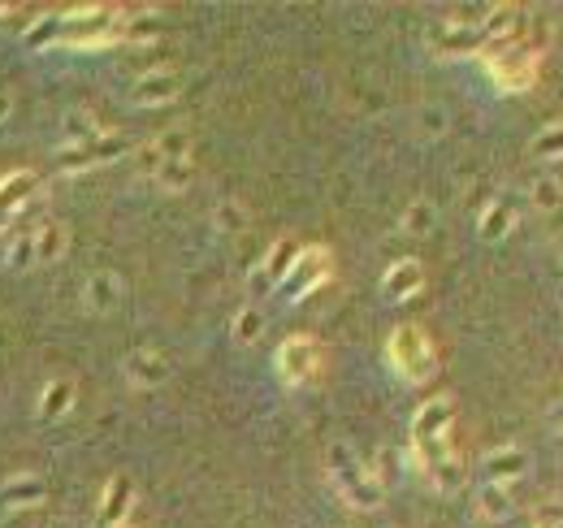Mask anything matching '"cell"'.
Instances as JSON below:
<instances>
[{
  "mask_svg": "<svg viewBox=\"0 0 563 528\" xmlns=\"http://www.w3.org/2000/svg\"><path fill=\"white\" fill-rule=\"evenodd\" d=\"M451 420H455V403L442 394V399L421 403V412L412 416V451L408 459L416 464L421 477H429V468L451 459Z\"/></svg>",
  "mask_w": 563,
  "mask_h": 528,
  "instance_id": "1",
  "label": "cell"
},
{
  "mask_svg": "<svg viewBox=\"0 0 563 528\" xmlns=\"http://www.w3.org/2000/svg\"><path fill=\"white\" fill-rule=\"evenodd\" d=\"M386 355H390V364H395V373L403 381H412V386H425V381L438 373V351L421 325H399L386 342Z\"/></svg>",
  "mask_w": 563,
  "mask_h": 528,
  "instance_id": "2",
  "label": "cell"
},
{
  "mask_svg": "<svg viewBox=\"0 0 563 528\" xmlns=\"http://www.w3.org/2000/svg\"><path fill=\"white\" fill-rule=\"evenodd\" d=\"M481 65H486V74L494 78L499 91H529L538 83L542 57L525 44H490L481 52Z\"/></svg>",
  "mask_w": 563,
  "mask_h": 528,
  "instance_id": "3",
  "label": "cell"
},
{
  "mask_svg": "<svg viewBox=\"0 0 563 528\" xmlns=\"http://www.w3.org/2000/svg\"><path fill=\"white\" fill-rule=\"evenodd\" d=\"M330 477H334V485H338V494H343L347 507L373 511L377 503H382V481H377L373 472L347 451V446H330Z\"/></svg>",
  "mask_w": 563,
  "mask_h": 528,
  "instance_id": "4",
  "label": "cell"
},
{
  "mask_svg": "<svg viewBox=\"0 0 563 528\" xmlns=\"http://www.w3.org/2000/svg\"><path fill=\"white\" fill-rule=\"evenodd\" d=\"M278 377L286 381V386H308V381H317L321 373V347H317V338H308V334H295V338H286L282 347H278Z\"/></svg>",
  "mask_w": 563,
  "mask_h": 528,
  "instance_id": "5",
  "label": "cell"
},
{
  "mask_svg": "<svg viewBox=\"0 0 563 528\" xmlns=\"http://www.w3.org/2000/svg\"><path fill=\"white\" fill-rule=\"evenodd\" d=\"M122 152H126L122 135H100L91 143H78V148H61L57 156H52V169H57V174H87V169H100V165L117 161Z\"/></svg>",
  "mask_w": 563,
  "mask_h": 528,
  "instance_id": "6",
  "label": "cell"
},
{
  "mask_svg": "<svg viewBox=\"0 0 563 528\" xmlns=\"http://www.w3.org/2000/svg\"><path fill=\"white\" fill-rule=\"evenodd\" d=\"M330 273H334L330 252H325V247H304V252H299V260L291 264V273L282 277V295H286V299H304V295H312L317 286L330 282Z\"/></svg>",
  "mask_w": 563,
  "mask_h": 528,
  "instance_id": "7",
  "label": "cell"
},
{
  "mask_svg": "<svg viewBox=\"0 0 563 528\" xmlns=\"http://www.w3.org/2000/svg\"><path fill=\"white\" fill-rule=\"evenodd\" d=\"M429 48H434V57H481V52L490 48V39L473 31V26H451L442 22L434 35H429Z\"/></svg>",
  "mask_w": 563,
  "mask_h": 528,
  "instance_id": "8",
  "label": "cell"
},
{
  "mask_svg": "<svg viewBox=\"0 0 563 528\" xmlns=\"http://www.w3.org/2000/svg\"><path fill=\"white\" fill-rule=\"evenodd\" d=\"M182 91V78L174 70H148L135 78V87H130V104H139V109H156V104H169L178 100Z\"/></svg>",
  "mask_w": 563,
  "mask_h": 528,
  "instance_id": "9",
  "label": "cell"
},
{
  "mask_svg": "<svg viewBox=\"0 0 563 528\" xmlns=\"http://www.w3.org/2000/svg\"><path fill=\"white\" fill-rule=\"evenodd\" d=\"M122 277L117 273H109V269H100V273H91L87 282H83V308L87 312H96V316H104V312H113L117 303H122Z\"/></svg>",
  "mask_w": 563,
  "mask_h": 528,
  "instance_id": "10",
  "label": "cell"
},
{
  "mask_svg": "<svg viewBox=\"0 0 563 528\" xmlns=\"http://www.w3.org/2000/svg\"><path fill=\"white\" fill-rule=\"evenodd\" d=\"M122 373L130 377V386L152 390V386H161V381H169V360L161 351H130L126 364H122Z\"/></svg>",
  "mask_w": 563,
  "mask_h": 528,
  "instance_id": "11",
  "label": "cell"
},
{
  "mask_svg": "<svg viewBox=\"0 0 563 528\" xmlns=\"http://www.w3.org/2000/svg\"><path fill=\"white\" fill-rule=\"evenodd\" d=\"M299 252H304V247H299L295 239H278V243H273L269 247V256H265V264H260V269H256V277H252V286L260 290V286H282V277L286 273H291V264L299 260Z\"/></svg>",
  "mask_w": 563,
  "mask_h": 528,
  "instance_id": "12",
  "label": "cell"
},
{
  "mask_svg": "<svg viewBox=\"0 0 563 528\" xmlns=\"http://www.w3.org/2000/svg\"><path fill=\"white\" fill-rule=\"evenodd\" d=\"M529 472V451L520 446H499V451L486 455V477L494 485H507V481H520Z\"/></svg>",
  "mask_w": 563,
  "mask_h": 528,
  "instance_id": "13",
  "label": "cell"
},
{
  "mask_svg": "<svg viewBox=\"0 0 563 528\" xmlns=\"http://www.w3.org/2000/svg\"><path fill=\"white\" fill-rule=\"evenodd\" d=\"M421 286H425L421 260H395V264L386 269V277H382V290H386L390 299H412Z\"/></svg>",
  "mask_w": 563,
  "mask_h": 528,
  "instance_id": "14",
  "label": "cell"
},
{
  "mask_svg": "<svg viewBox=\"0 0 563 528\" xmlns=\"http://www.w3.org/2000/svg\"><path fill=\"white\" fill-rule=\"evenodd\" d=\"M65 247H70V230H65V221H39L35 226V264H52L65 256Z\"/></svg>",
  "mask_w": 563,
  "mask_h": 528,
  "instance_id": "15",
  "label": "cell"
},
{
  "mask_svg": "<svg viewBox=\"0 0 563 528\" xmlns=\"http://www.w3.org/2000/svg\"><path fill=\"white\" fill-rule=\"evenodd\" d=\"M35 187H39V178L31 174V169H18V174H9L5 182H0V221L18 213V208L35 195Z\"/></svg>",
  "mask_w": 563,
  "mask_h": 528,
  "instance_id": "16",
  "label": "cell"
},
{
  "mask_svg": "<svg viewBox=\"0 0 563 528\" xmlns=\"http://www.w3.org/2000/svg\"><path fill=\"white\" fill-rule=\"evenodd\" d=\"M130 498H135L130 481L126 477H113L109 490H104V503H100V528H122L126 524V511H130Z\"/></svg>",
  "mask_w": 563,
  "mask_h": 528,
  "instance_id": "17",
  "label": "cell"
},
{
  "mask_svg": "<svg viewBox=\"0 0 563 528\" xmlns=\"http://www.w3.org/2000/svg\"><path fill=\"white\" fill-rule=\"evenodd\" d=\"M516 511V503H512V490L507 485H494V481H486L477 490V516L481 520H490V524H499V520H507Z\"/></svg>",
  "mask_w": 563,
  "mask_h": 528,
  "instance_id": "18",
  "label": "cell"
},
{
  "mask_svg": "<svg viewBox=\"0 0 563 528\" xmlns=\"http://www.w3.org/2000/svg\"><path fill=\"white\" fill-rule=\"evenodd\" d=\"M48 498V485L39 477H13L0 485V503L5 507H39Z\"/></svg>",
  "mask_w": 563,
  "mask_h": 528,
  "instance_id": "19",
  "label": "cell"
},
{
  "mask_svg": "<svg viewBox=\"0 0 563 528\" xmlns=\"http://www.w3.org/2000/svg\"><path fill=\"white\" fill-rule=\"evenodd\" d=\"M70 407H74V381L70 377H57L39 390V416L44 420H61Z\"/></svg>",
  "mask_w": 563,
  "mask_h": 528,
  "instance_id": "20",
  "label": "cell"
},
{
  "mask_svg": "<svg viewBox=\"0 0 563 528\" xmlns=\"http://www.w3.org/2000/svg\"><path fill=\"white\" fill-rule=\"evenodd\" d=\"M512 226H516V208L507 204V200H494V204H486V213H481L477 234H481L486 243H499V239H507V234H512Z\"/></svg>",
  "mask_w": 563,
  "mask_h": 528,
  "instance_id": "21",
  "label": "cell"
},
{
  "mask_svg": "<svg viewBox=\"0 0 563 528\" xmlns=\"http://www.w3.org/2000/svg\"><path fill=\"white\" fill-rule=\"evenodd\" d=\"M61 139H65V148H78V143H91V139H100V126H96V117H91L87 109H70L61 117Z\"/></svg>",
  "mask_w": 563,
  "mask_h": 528,
  "instance_id": "22",
  "label": "cell"
},
{
  "mask_svg": "<svg viewBox=\"0 0 563 528\" xmlns=\"http://www.w3.org/2000/svg\"><path fill=\"white\" fill-rule=\"evenodd\" d=\"M152 182H156L161 191H169V195L187 191L191 182H195V165H191V156H187V161H161V169L152 174Z\"/></svg>",
  "mask_w": 563,
  "mask_h": 528,
  "instance_id": "23",
  "label": "cell"
},
{
  "mask_svg": "<svg viewBox=\"0 0 563 528\" xmlns=\"http://www.w3.org/2000/svg\"><path fill=\"white\" fill-rule=\"evenodd\" d=\"M5 264H13V269H31L35 264V226L13 230L5 239Z\"/></svg>",
  "mask_w": 563,
  "mask_h": 528,
  "instance_id": "24",
  "label": "cell"
},
{
  "mask_svg": "<svg viewBox=\"0 0 563 528\" xmlns=\"http://www.w3.org/2000/svg\"><path fill=\"white\" fill-rule=\"evenodd\" d=\"M425 481L434 485V490H442V494H455V490L464 485V464L451 455V459H442V464L429 468V477H425Z\"/></svg>",
  "mask_w": 563,
  "mask_h": 528,
  "instance_id": "25",
  "label": "cell"
},
{
  "mask_svg": "<svg viewBox=\"0 0 563 528\" xmlns=\"http://www.w3.org/2000/svg\"><path fill=\"white\" fill-rule=\"evenodd\" d=\"M213 226H217L221 234H239V230H247V208H243L239 200H221V204L213 208Z\"/></svg>",
  "mask_w": 563,
  "mask_h": 528,
  "instance_id": "26",
  "label": "cell"
},
{
  "mask_svg": "<svg viewBox=\"0 0 563 528\" xmlns=\"http://www.w3.org/2000/svg\"><path fill=\"white\" fill-rule=\"evenodd\" d=\"M156 152H161V161H187L191 156V139L187 130H165V135H156Z\"/></svg>",
  "mask_w": 563,
  "mask_h": 528,
  "instance_id": "27",
  "label": "cell"
},
{
  "mask_svg": "<svg viewBox=\"0 0 563 528\" xmlns=\"http://www.w3.org/2000/svg\"><path fill=\"white\" fill-rule=\"evenodd\" d=\"M399 226H403V234H429V230H434V204H429V200H412Z\"/></svg>",
  "mask_w": 563,
  "mask_h": 528,
  "instance_id": "28",
  "label": "cell"
},
{
  "mask_svg": "<svg viewBox=\"0 0 563 528\" xmlns=\"http://www.w3.org/2000/svg\"><path fill=\"white\" fill-rule=\"evenodd\" d=\"M260 329H265V316H260V308H239V316H234V342L252 347V342L260 338Z\"/></svg>",
  "mask_w": 563,
  "mask_h": 528,
  "instance_id": "29",
  "label": "cell"
},
{
  "mask_svg": "<svg viewBox=\"0 0 563 528\" xmlns=\"http://www.w3.org/2000/svg\"><path fill=\"white\" fill-rule=\"evenodd\" d=\"M529 152L542 156V161H551V156H563V122H551V126L542 130V135H533Z\"/></svg>",
  "mask_w": 563,
  "mask_h": 528,
  "instance_id": "30",
  "label": "cell"
},
{
  "mask_svg": "<svg viewBox=\"0 0 563 528\" xmlns=\"http://www.w3.org/2000/svg\"><path fill=\"white\" fill-rule=\"evenodd\" d=\"M161 31H165V26L156 18H122V39H126V44H152Z\"/></svg>",
  "mask_w": 563,
  "mask_h": 528,
  "instance_id": "31",
  "label": "cell"
},
{
  "mask_svg": "<svg viewBox=\"0 0 563 528\" xmlns=\"http://www.w3.org/2000/svg\"><path fill=\"white\" fill-rule=\"evenodd\" d=\"M533 204H538L542 213L559 208V204H563V182H555V178H538V182H533Z\"/></svg>",
  "mask_w": 563,
  "mask_h": 528,
  "instance_id": "32",
  "label": "cell"
},
{
  "mask_svg": "<svg viewBox=\"0 0 563 528\" xmlns=\"http://www.w3.org/2000/svg\"><path fill=\"white\" fill-rule=\"evenodd\" d=\"M57 31H61V18H39L31 31H26V44L39 48V44H48V39H57Z\"/></svg>",
  "mask_w": 563,
  "mask_h": 528,
  "instance_id": "33",
  "label": "cell"
},
{
  "mask_svg": "<svg viewBox=\"0 0 563 528\" xmlns=\"http://www.w3.org/2000/svg\"><path fill=\"white\" fill-rule=\"evenodd\" d=\"M135 169L143 178H152L156 169H161V152H156V143H143V148H135Z\"/></svg>",
  "mask_w": 563,
  "mask_h": 528,
  "instance_id": "34",
  "label": "cell"
},
{
  "mask_svg": "<svg viewBox=\"0 0 563 528\" xmlns=\"http://www.w3.org/2000/svg\"><path fill=\"white\" fill-rule=\"evenodd\" d=\"M563 524V503L555 498V503H542L538 511H533V528H559Z\"/></svg>",
  "mask_w": 563,
  "mask_h": 528,
  "instance_id": "35",
  "label": "cell"
},
{
  "mask_svg": "<svg viewBox=\"0 0 563 528\" xmlns=\"http://www.w3.org/2000/svg\"><path fill=\"white\" fill-rule=\"evenodd\" d=\"M421 130L425 135H447V113L442 109H421Z\"/></svg>",
  "mask_w": 563,
  "mask_h": 528,
  "instance_id": "36",
  "label": "cell"
},
{
  "mask_svg": "<svg viewBox=\"0 0 563 528\" xmlns=\"http://www.w3.org/2000/svg\"><path fill=\"white\" fill-rule=\"evenodd\" d=\"M546 420H551V429H555V433H563V399L551 407V416H546Z\"/></svg>",
  "mask_w": 563,
  "mask_h": 528,
  "instance_id": "37",
  "label": "cell"
},
{
  "mask_svg": "<svg viewBox=\"0 0 563 528\" xmlns=\"http://www.w3.org/2000/svg\"><path fill=\"white\" fill-rule=\"evenodd\" d=\"M5 117H9V96L0 91V122H5Z\"/></svg>",
  "mask_w": 563,
  "mask_h": 528,
  "instance_id": "38",
  "label": "cell"
},
{
  "mask_svg": "<svg viewBox=\"0 0 563 528\" xmlns=\"http://www.w3.org/2000/svg\"><path fill=\"white\" fill-rule=\"evenodd\" d=\"M5 13H13V5H0V18H5Z\"/></svg>",
  "mask_w": 563,
  "mask_h": 528,
  "instance_id": "39",
  "label": "cell"
},
{
  "mask_svg": "<svg viewBox=\"0 0 563 528\" xmlns=\"http://www.w3.org/2000/svg\"><path fill=\"white\" fill-rule=\"evenodd\" d=\"M122 528H126V524H122Z\"/></svg>",
  "mask_w": 563,
  "mask_h": 528,
  "instance_id": "40",
  "label": "cell"
}]
</instances>
